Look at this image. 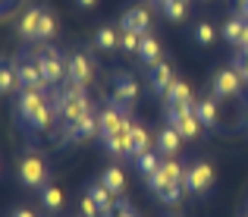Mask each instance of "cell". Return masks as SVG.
<instances>
[{
	"instance_id": "1",
	"label": "cell",
	"mask_w": 248,
	"mask_h": 217,
	"mask_svg": "<svg viewBox=\"0 0 248 217\" xmlns=\"http://www.w3.org/2000/svg\"><path fill=\"white\" fill-rule=\"evenodd\" d=\"M16 114H19V123H22L29 133H47L57 123L50 101L44 98V91H35V88H19Z\"/></svg>"
},
{
	"instance_id": "2",
	"label": "cell",
	"mask_w": 248,
	"mask_h": 217,
	"mask_svg": "<svg viewBox=\"0 0 248 217\" xmlns=\"http://www.w3.org/2000/svg\"><path fill=\"white\" fill-rule=\"evenodd\" d=\"M31 57H35V63L41 67V72H44V79H47L50 88L60 85V82H66V57H63L57 48H50V44H35Z\"/></svg>"
},
{
	"instance_id": "3",
	"label": "cell",
	"mask_w": 248,
	"mask_h": 217,
	"mask_svg": "<svg viewBox=\"0 0 248 217\" xmlns=\"http://www.w3.org/2000/svg\"><path fill=\"white\" fill-rule=\"evenodd\" d=\"M167 123L182 139H198L201 135V120L195 117V104H167Z\"/></svg>"
},
{
	"instance_id": "4",
	"label": "cell",
	"mask_w": 248,
	"mask_h": 217,
	"mask_svg": "<svg viewBox=\"0 0 248 217\" xmlns=\"http://www.w3.org/2000/svg\"><path fill=\"white\" fill-rule=\"evenodd\" d=\"M19 183L29 189H44L47 186V164H44L41 154H35V151H29V154L19 161Z\"/></svg>"
},
{
	"instance_id": "5",
	"label": "cell",
	"mask_w": 248,
	"mask_h": 217,
	"mask_svg": "<svg viewBox=\"0 0 248 217\" xmlns=\"http://www.w3.org/2000/svg\"><path fill=\"white\" fill-rule=\"evenodd\" d=\"M91 79H94V60L85 50H69L66 54V82L88 88Z\"/></svg>"
},
{
	"instance_id": "6",
	"label": "cell",
	"mask_w": 248,
	"mask_h": 217,
	"mask_svg": "<svg viewBox=\"0 0 248 217\" xmlns=\"http://www.w3.org/2000/svg\"><path fill=\"white\" fill-rule=\"evenodd\" d=\"M211 186H214V167L207 161H198V164H192V167H186V173H182V189H186V192L204 195Z\"/></svg>"
},
{
	"instance_id": "7",
	"label": "cell",
	"mask_w": 248,
	"mask_h": 217,
	"mask_svg": "<svg viewBox=\"0 0 248 217\" xmlns=\"http://www.w3.org/2000/svg\"><path fill=\"white\" fill-rule=\"evenodd\" d=\"M182 173H186V167H182L176 157H164L160 170H154L151 176H145V183H148L151 192H160V189L173 186V183H182Z\"/></svg>"
},
{
	"instance_id": "8",
	"label": "cell",
	"mask_w": 248,
	"mask_h": 217,
	"mask_svg": "<svg viewBox=\"0 0 248 217\" xmlns=\"http://www.w3.org/2000/svg\"><path fill=\"white\" fill-rule=\"evenodd\" d=\"M135 98H139V82L132 79V72L120 69V72L113 76V95H110V101H113V104H120L123 110H129V114H132Z\"/></svg>"
},
{
	"instance_id": "9",
	"label": "cell",
	"mask_w": 248,
	"mask_h": 217,
	"mask_svg": "<svg viewBox=\"0 0 248 217\" xmlns=\"http://www.w3.org/2000/svg\"><path fill=\"white\" fill-rule=\"evenodd\" d=\"M94 135H101V114L88 110L76 126H63V133L57 139L60 142H79V139H94Z\"/></svg>"
},
{
	"instance_id": "10",
	"label": "cell",
	"mask_w": 248,
	"mask_h": 217,
	"mask_svg": "<svg viewBox=\"0 0 248 217\" xmlns=\"http://www.w3.org/2000/svg\"><path fill=\"white\" fill-rule=\"evenodd\" d=\"M239 88H242V76H239L232 67L226 69H217L211 79V95L217 98V101H226V98H236Z\"/></svg>"
},
{
	"instance_id": "11",
	"label": "cell",
	"mask_w": 248,
	"mask_h": 217,
	"mask_svg": "<svg viewBox=\"0 0 248 217\" xmlns=\"http://www.w3.org/2000/svg\"><path fill=\"white\" fill-rule=\"evenodd\" d=\"M16 76H19V88H35V91H47L50 85H47V79H44V72L41 67L35 63V57H19V63H16Z\"/></svg>"
},
{
	"instance_id": "12",
	"label": "cell",
	"mask_w": 248,
	"mask_h": 217,
	"mask_svg": "<svg viewBox=\"0 0 248 217\" xmlns=\"http://www.w3.org/2000/svg\"><path fill=\"white\" fill-rule=\"evenodd\" d=\"M104 148H107V154H113L116 161L132 157V120H129L123 129H116L110 139H104Z\"/></svg>"
},
{
	"instance_id": "13",
	"label": "cell",
	"mask_w": 248,
	"mask_h": 217,
	"mask_svg": "<svg viewBox=\"0 0 248 217\" xmlns=\"http://www.w3.org/2000/svg\"><path fill=\"white\" fill-rule=\"evenodd\" d=\"M120 29L139 32V35H151V13H148V6H129L120 19Z\"/></svg>"
},
{
	"instance_id": "14",
	"label": "cell",
	"mask_w": 248,
	"mask_h": 217,
	"mask_svg": "<svg viewBox=\"0 0 248 217\" xmlns=\"http://www.w3.org/2000/svg\"><path fill=\"white\" fill-rule=\"evenodd\" d=\"M38 22H41V6H29V10L22 13V19H19L16 32L22 41L29 44H38Z\"/></svg>"
},
{
	"instance_id": "15",
	"label": "cell",
	"mask_w": 248,
	"mask_h": 217,
	"mask_svg": "<svg viewBox=\"0 0 248 217\" xmlns=\"http://www.w3.org/2000/svg\"><path fill=\"white\" fill-rule=\"evenodd\" d=\"M154 148H157L164 157H176V151L182 148V135H179V133H176V129L167 123V126H160L157 139H154Z\"/></svg>"
},
{
	"instance_id": "16",
	"label": "cell",
	"mask_w": 248,
	"mask_h": 217,
	"mask_svg": "<svg viewBox=\"0 0 248 217\" xmlns=\"http://www.w3.org/2000/svg\"><path fill=\"white\" fill-rule=\"evenodd\" d=\"M135 57H139V60L145 63L148 69H151V67H157V63L164 60V50H160V41H157L154 35H141V48H139V54H135Z\"/></svg>"
},
{
	"instance_id": "17",
	"label": "cell",
	"mask_w": 248,
	"mask_h": 217,
	"mask_svg": "<svg viewBox=\"0 0 248 217\" xmlns=\"http://www.w3.org/2000/svg\"><path fill=\"white\" fill-rule=\"evenodd\" d=\"M148 82H151V88L157 91V95H164V91L170 88V85L176 82V76H173V67H170L167 60H160L157 67H151V72H148Z\"/></svg>"
},
{
	"instance_id": "18",
	"label": "cell",
	"mask_w": 248,
	"mask_h": 217,
	"mask_svg": "<svg viewBox=\"0 0 248 217\" xmlns=\"http://www.w3.org/2000/svg\"><path fill=\"white\" fill-rule=\"evenodd\" d=\"M195 117L201 120V126H217L220 123L217 98H198V101H195Z\"/></svg>"
},
{
	"instance_id": "19",
	"label": "cell",
	"mask_w": 248,
	"mask_h": 217,
	"mask_svg": "<svg viewBox=\"0 0 248 217\" xmlns=\"http://www.w3.org/2000/svg\"><path fill=\"white\" fill-rule=\"evenodd\" d=\"M38 199H41V205H44V211L47 214H57L63 208V192H60V186H54V183H47L44 189H38Z\"/></svg>"
},
{
	"instance_id": "20",
	"label": "cell",
	"mask_w": 248,
	"mask_h": 217,
	"mask_svg": "<svg viewBox=\"0 0 248 217\" xmlns=\"http://www.w3.org/2000/svg\"><path fill=\"white\" fill-rule=\"evenodd\" d=\"M164 101L167 104H195V95H192V88H188V82L176 79V82L164 91Z\"/></svg>"
},
{
	"instance_id": "21",
	"label": "cell",
	"mask_w": 248,
	"mask_h": 217,
	"mask_svg": "<svg viewBox=\"0 0 248 217\" xmlns=\"http://www.w3.org/2000/svg\"><path fill=\"white\" fill-rule=\"evenodd\" d=\"M94 44L97 50H116L120 48V29H113V25H101V29L94 32Z\"/></svg>"
},
{
	"instance_id": "22",
	"label": "cell",
	"mask_w": 248,
	"mask_h": 217,
	"mask_svg": "<svg viewBox=\"0 0 248 217\" xmlns=\"http://www.w3.org/2000/svg\"><path fill=\"white\" fill-rule=\"evenodd\" d=\"M85 192H91V195H94V201L101 205V211H104V214H113V208H116V195L110 192V189L104 186L101 180H97V183H91V186L85 189Z\"/></svg>"
},
{
	"instance_id": "23",
	"label": "cell",
	"mask_w": 248,
	"mask_h": 217,
	"mask_svg": "<svg viewBox=\"0 0 248 217\" xmlns=\"http://www.w3.org/2000/svg\"><path fill=\"white\" fill-rule=\"evenodd\" d=\"M245 29H248V19H242V16L236 13V16H230V19L223 22V38H226L230 44H236V48H239V41H242Z\"/></svg>"
},
{
	"instance_id": "24",
	"label": "cell",
	"mask_w": 248,
	"mask_h": 217,
	"mask_svg": "<svg viewBox=\"0 0 248 217\" xmlns=\"http://www.w3.org/2000/svg\"><path fill=\"white\" fill-rule=\"evenodd\" d=\"M160 164H164V154H160L157 148H151V151H145V154L135 157V167H139L141 176H151L154 170H160Z\"/></svg>"
},
{
	"instance_id": "25",
	"label": "cell",
	"mask_w": 248,
	"mask_h": 217,
	"mask_svg": "<svg viewBox=\"0 0 248 217\" xmlns=\"http://www.w3.org/2000/svg\"><path fill=\"white\" fill-rule=\"evenodd\" d=\"M154 145H151V135H148V129L141 126V123H135L132 120V161L139 154H145V151H151Z\"/></svg>"
},
{
	"instance_id": "26",
	"label": "cell",
	"mask_w": 248,
	"mask_h": 217,
	"mask_svg": "<svg viewBox=\"0 0 248 217\" xmlns=\"http://www.w3.org/2000/svg\"><path fill=\"white\" fill-rule=\"evenodd\" d=\"M54 35H57V19H54V13H50L47 6H41V22H38V44L54 41Z\"/></svg>"
},
{
	"instance_id": "27",
	"label": "cell",
	"mask_w": 248,
	"mask_h": 217,
	"mask_svg": "<svg viewBox=\"0 0 248 217\" xmlns=\"http://www.w3.org/2000/svg\"><path fill=\"white\" fill-rule=\"evenodd\" d=\"M101 183L116 195V199L126 192V176H123V170H120V167H107V170L101 173Z\"/></svg>"
},
{
	"instance_id": "28",
	"label": "cell",
	"mask_w": 248,
	"mask_h": 217,
	"mask_svg": "<svg viewBox=\"0 0 248 217\" xmlns=\"http://www.w3.org/2000/svg\"><path fill=\"white\" fill-rule=\"evenodd\" d=\"M160 13H164L170 22H182V19H186V13H188V0H164Z\"/></svg>"
},
{
	"instance_id": "29",
	"label": "cell",
	"mask_w": 248,
	"mask_h": 217,
	"mask_svg": "<svg viewBox=\"0 0 248 217\" xmlns=\"http://www.w3.org/2000/svg\"><path fill=\"white\" fill-rule=\"evenodd\" d=\"M16 88H19V76H16V67H10V63H3V69H0V91H3V95H13Z\"/></svg>"
},
{
	"instance_id": "30",
	"label": "cell",
	"mask_w": 248,
	"mask_h": 217,
	"mask_svg": "<svg viewBox=\"0 0 248 217\" xmlns=\"http://www.w3.org/2000/svg\"><path fill=\"white\" fill-rule=\"evenodd\" d=\"M139 48H141V35H139V32L120 29V50H126V54H139Z\"/></svg>"
},
{
	"instance_id": "31",
	"label": "cell",
	"mask_w": 248,
	"mask_h": 217,
	"mask_svg": "<svg viewBox=\"0 0 248 217\" xmlns=\"http://www.w3.org/2000/svg\"><path fill=\"white\" fill-rule=\"evenodd\" d=\"M182 195H186V189H182V183H173V186L160 189V192H157V199L164 201V205H170V208H173V205H179V201H182Z\"/></svg>"
},
{
	"instance_id": "32",
	"label": "cell",
	"mask_w": 248,
	"mask_h": 217,
	"mask_svg": "<svg viewBox=\"0 0 248 217\" xmlns=\"http://www.w3.org/2000/svg\"><path fill=\"white\" fill-rule=\"evenodd\" d=\"M214 38H217V32H214L211 22H198V25H195V44H201V48H211Z\"/></svg>"
},
{
	"instance_id": "33",
	"label": "cell",
	"mask_w": 248,
	"mask_h": 217,
	"mask_svg": "<svg viewBox=\"0 0 248 217\" xmlns=\"http://www.w3.org/2000/svg\"><path fill=\"white\" fill-rule=\"evenodd\" d=\"M232 69L242 76V82H248V54H239V50H236V57H232Z\"/></svg>"
},
{
	"instance_id": "34",
	"label": "cell",
	"mask_w": 248,
	"mask_h": 217,
	"mask_svg": "<svg viewBox=\"0 0 248 217\" xmlns=\"http://www.w3.org/2000/svg\"><path fill=\"white\" fill-rule=\"evenodd\" d=\"M113 214H116V217H139V214H135V208L129 205L126 199H116V208H113Z\"/></svg>"
},
{
	"instance_id": "35",
	"label": "cell",
	"mask_w": 248,
	"mask_h": 217,
	"mask_svg": "<svg viewBox=\"0 0 248 217\" xmlns=\"http://www.w3.org/2000/svg\"><path fill=\"white\" fill-rule=\"evenodd\" d=\"M10 217H38L35 211H29V208H16V211H13Z\"/></svg>"
},
{
	"instance_id": "36",
	"label": "cell",
	"mask_w": 248,
	"mask_h": 217,
	"mask_svg": "<svg viewBox=\"0 0 248 217\" xmlns=\"http://www.w3.org/2000/svg\"><path fill=\"white\" fill-rule=\"evenodd\" d=\"M239 16L248 19V0H239Z\"/></svg>"
},
{
	"instance_id": "37",
	"label": "cell",
	"mask_w": 248,
	"mask_h": 217,
	"mask_svg": "<svg viewBox=\"0 0 248 217\" xmlns=\"http://www.w3.org/2000/svg\"><path fill=\"white\" fill-rule=\"evenodd\" d=\"M76 3H79V6H85V10H91V6H94L97 0H76Z\"/></svg>"
},
{
	"instance_id": "38",
	"label": "cell",
	"mask_w": 248,
	"mask_h": 217,
	"mask_svg": "<svg viewBox=\"0 0 248 217\" xmlns=\"http://www.w3.org/2000/svg\"><path fill=\"white\" fill-rule=\"evenodd\" d=\"M148 3H157V6H164V0H148Z\"/></svg>"
},
{
	"instance_id": "39",
	"label": "cell",
	"mask_w": 248,
	"mask_h": 217,
	"mask_svg": "<svg viewBox=\"0 0 248 217\" xmlns=\"http://www.w3.org/2000/svg\"><path fill=\"white\" fill-rule=\"evenodd\" d=\"M245 126H248V117H245Z\"/></svg>"
},
{
	"instance_id": "40",
	"label": "cell",
	"mask_w": 248,
	"mask_h": 217,
	"mask_svg": "<svg viewBox=\"0 0 248 217\" xmlns=\"http://www.w3.org/2000/svg\"><path fill=\"white\" fill-rule=\"evenodd\" d=\"M236 3H239V0H236Z\"/></svg>"
}]
</instances>
